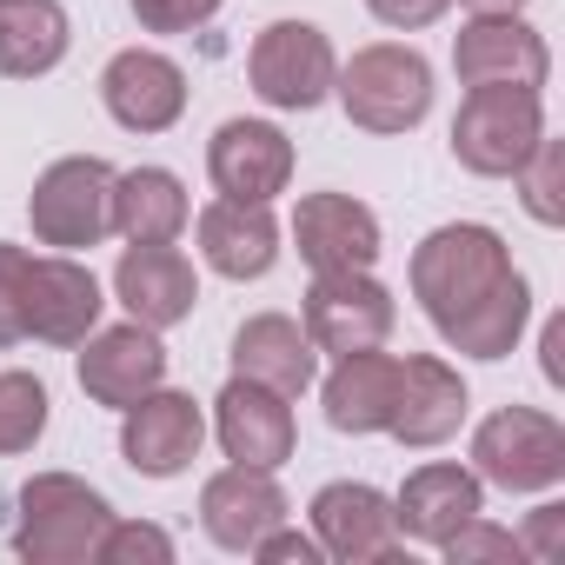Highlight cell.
<instances>
[{
  "mask_svg": "<svg viewBox=\"0 0 565 565\" xmlns=\"http://www.w3.org/2000/svg\"><path fill=\"white\" fill-rule=\"evenodd\" d=\"M545 140L539 87H466L452 114V160L479 180H512L525 153Z\"/></svg>",
  "mask_w": 565,
  "mask_h": 565,
  "instance_id": "4",
  "label": "cell"
},
{
  "mask_svg": "<svg viewBox=\"0 0 565 565\" xmlns=\"http://www.w3.org/2000/svg\"><path fill=\"white\" fill-rule=\"evenodd\" d=\"M206 173L220 186V200H279L294 186V140L273 120H226L206 140Z\"/></svg>",
  "mask_w": 565,
  "mask_h": 565,
  "instance_id": "16",
  "label": "cell"
},
{
  "mask_svg": "<svg viewBox=\"0 0 565 565\" xmlns=\"http://www.w3.org/2000/svg\"><path fill=\"white\" fill-rule=\"evenodd\" d=\"M81 347H87V353H81V393H87L94 406L127 413L134 399H147L153 386H167V347H160V333L140 327V320H127V327H94Z\"/></svg>",
  "mask_w": 565,
  "mask_h": 565,
  "instance_id": "14",
  "label": "cell"
},
{
  "mask_svg": "<svg viewBox=\"0 0 565 565\" xmlns=\"http://www.w3.org/2000/svg\"><path fill=\"white\" fill-rule=\"evenodd\" d=\"M114 300L127 307V320L167 333V327L193 320V307H200V273H193V259L173 239H147V246H127L120 253V266H114Z\"/></svg>",
  "mask_w": 565,
  "mask_h": 565,
  "instance_id": "13",
  "label": "cell"
},
{
  "mask_svg": "<svg viewBox=\"0 0 565 565\" xmlns=\"http://www.w3.org/2000/svg\"><path fill=\"white\" fill-rule=\"evenodd\" d=\"M74 28L61 0H0V74L8 81H41L67 61Z\"/></svg>",
  "mask_w": 565,
  "mask_h": 565,
  "instance_id": "25",
  "label": "cell"
},
{
  "mask_svg": "<svg viewBox=\"0 0 565 565\" xmlns=\"http://www.w3.org/2000/svg\"><path fill=\"white\" fill-rule=\"evenodd\" d=\"M233 373L253 380V386H273V393L300 399L320 380V353H313V340H307V327L294 313H253L233 333Z\"/></svg>",
  "mask_w": 565,
  "mask_h": 565,
  "instance_id": "24",
  "label": "cell"
},
{
  "mask_svg": "<svg viewBox=\"0 0 565 565\" xmlns=\"http://www.w3.org/2000/svg\"><path fill=\"white\" fill-rule=\"evenodd\" d=\"M333 94H340L353 127H366V134H413L433 114V67H426L419 47L373 41L333 74Z\"/></svg>",
  "mask_w": 565,
  "mask_h": 565,
  "instance_id": "2",
  "label": "cell"
},
{
  "mask_svg": "<svg viewBox=\"0 0 565 565\" xmlns=\"http://www.w3.org/2000/svg\"><path fill=\"white\" fill-rule=\"evenodd\" d=\"M94 565H173V539L147 519H107Z\"/></svg>",
  "mask_w": 565,
  "mask_h": 565,
  "instance_id": "29",
  "label": "cell"
},
{
  "mask_svg": "<svg viewBox=\"0 0 565 565\" xmlns=\"http://www.w3.org/2000/svg\"><path fill=\"white\" fill-rule=\"evenodd\" d=\"M300 327L313 340V353H366L386 347L399 327L393 294L373 279V266H340V273H313V287L300 300Z\"/></svg>",
  "mask_w": 565,
  "mask_h": 565,
  "instance_id": "7",
  "label": "cell"
},
{
  "mask_svg": "<svg viewBox=\"0 0 565 565\" xmlns=\"http://www.w3.org/2000/svg\"><path fill=\"white\" fill-rule=\"evenodd\" d=\"M100 279L94 266H81L74 253H41L28 259V287H21V320H28V340H47V347H81L94 327H100Z\"/></svg>",
  "mask_w": 565,
  "mask_h": 565,
  "instance_id": "11",
  "label": "cell"
},
{
  "mask_svg": "<svg viewBox=\"0 0 565 565\" xmlns=\"http://www.w3.org/2000/svg\"><path fill=\"white\" fill-rule=\"evenodd\" d=\"M512 180H519V200H525V213L539 226H565V147L552 134L525 153V167Z\"/></svg>",
  "mask_w": 565,
  "mask_h": 565,
  "instance_id": "28",
  "label": "cell"
},
{
  "mask_svg": "<svg viewBox=\"0 0 565 565\" xmlns=\"http://www.w3.org/2000/svg\"><path fill=\"white\" fill-rule=\"evenodd\" d=\"M193 220V200L180 186V173L167 167H134V173H114V233L127 246H147V239H180Z\"/></svg>",
  "mask_w": 565,
  "mask_h": 565,
  "instance_id": "26",
  "label": "cell"
},
{
  "mask_svg": "<svg viewBox=\"0 0 565 565\" xmlns=\"http://www.w3.org/2000/svg\"><path fill=\"white\" fill-rule=\"evenodd\" d=\"M472 472L499 492H552L565 479V426L539 406H499L472 433Z\"/></svg>",
  "mask_w": 565,
  "mask_h": 565,
  "instance_id": "6",
  "label": "cell"
},
{
  "mask_svg": "<svg viewBox=\"0 0 565 565\" xmlns=\"http://www.w3.org/2000/svg\"><path fill=\"white\" fill-rule=\"evenodd\" d=\"M127 8H134V21L147 34H193L226 8V0H127Z\"/></svg>",
  "mask_w": 565,
  "mask_h": 565,
  "instance_id": "30",
  "label": "cell"
},
{
  "mask_svg": "<svg viewBox=\"0 0 565 565\" xmlns=\"http://www.w3.org/2000/svg\"><path fill=\"white\" fill-rule=\"evenodd\" d=\"M452 74L459 87H545L552 54L525 14H472L452 34Z\"/></svg>",
  "mask_w": 565,
  "mask_h": 565,
  "instance_id": "10",
  "label": "cell"
},
{
  "mask_svg": "<svg viewBox=\"0 0 565 565\" xmlns=\"http://www.w3.org/2000/svg\"><path fill=\"white\" fill-rule=\"evenodd\" d=\"M193 233L220 279H266L279 259V220L266 200H213V206H200Z\"/></svg>",
  "mask_w": 565,
  "mask_h": 565,
  "instance_id": "22",
  "label": "cell"
},
{
  "mask_svg": "<svg viewBox=\"0 0 565 565\" xmlns=\"http://www.w3.org/2000/svg\"><path fill=\"white\" fill-rule=\"evenodd\" d=\"M100 107L127 134H167L186 114V74L153 47H120L100 74Z\"/></svg>",
  "mask_w": 565,
  "mask_h": 565,
  "instance_id": "17",
  "label": "cell"
},
{
  "mask_svg": "<svg viewBox=\"0 0 565 565\" xmlns=\"http://www.w3.org/2000/svg\"><path fill=\"white\" fill-rule=\"evenodd\" d=\"M413 300L466 360H505L532 320V287L512 266V246L479 220H452L413 246Z\"/></svg>",
  "mask_w": 565,
  "mask_h": 565,
  "instance_id": "1",
  "label": "cell"
},
{
  "mask_svg": "<svg viewBox=\"0 0 565 565\" xmlns=\"http://www.w3.org/2000/svg\"><path fill=\"white\" fill-rule=\"evenodd\" d=\"M565 320H545V333H539V366H545V380L552 386H565Z\"/></svg>",
  "mask_w": 565,
  "mask_h": 565,
  "instance_id": "36",
  "label": "cell"
},
{
  "mask_svg": "<svg viewBox=\"0 0 565 565\" xmlns=\"http://www.w3.org/2000/svg\"><path fill=\"white\" fill-rule=\"evenodd\" d=\"M486 512V479L472 466H452V459H433L419 472H406L399 499H393V525L413 539V545H446L466 519Z\"/></svg>",
  "mask_w": 565,
  "mask_h": 565,
  "instance_id": "18",
  "label": "cell"
},
{
  "mask_svg": "<svg viewBox=\"0 0 565 565\" xmlns=\"http://www.w3.org/2000/svg\"><path fill=\"white\" fill-rule=\"evenodd\" d=\"M446 8H452V0H366V14H373L380 28H393V34H419V28H433Z\"/></svg>",
  "mask_w": 565,
  "mask_h": 565,
  "instance_id": "34",
  "label": "cell"
},
{
  "mask_svg": "<svg viewBox=\"0 0 565 565\" xmlns=\"http://www.w3.org/2000/svg\"><path fill=\"white\" fill-rule=\"evenodd\" d=\"M294 239L300 259L313 273H340V266H373L380 259V213L353 193H307L294 213Z\"/></svg>",
  "mask_w": 565,
  "mask_h": 565,
  "instance_id": "19",
  "label": "cell"
},
{
  "mask_svg": "<svg viewBox=\"0 0 565 565\" xmlns=\"http://www.w3.org/2000/svg\"><path fill=\"white\" fill-rule=\"evenodd\" d=\"M466 426V380L439 360V353H406L399 360V406H393V439L426 452V446H446L452 433Z\"/></svg>",
  "mask_w": 565,
  "mask_h": 565,
  "instance_id": "20",
  "label": "cell"
},
{
  "mask_svg": "<svg viewBox=\"0 0 565 565\" xmlns=\"http://www.w3.org/2000/svg\"><path fill=\"white\" fill-rule=\"evenodd\" d=\"M466 8H472V14H519L525 0H466Z\"/></svg>",
  "mask_w": 565,
  "mask_h": 565,
  "instance_id": "37",
  "label": "cell"
},
{
  "mask_svg": "<svg viewBox=\"0 0 565 565\" xmlns=\"http://www.w3.org/2000/svg\"><path fill=\"white\" fill-rule=\"evenodd\" d=\"M28 220H34V239L54 246V253L100 246L114 233V167L100 153L54 160L28 193Z\"/></svg>",
  "mask_w": 565,
  "mask_h": 565,
  "instance_id": "5",
  "label": "cell"
},
{
  "mask_svg": "<svg viewBox=\"0 0 565 565\" xmlns=\"http://www.w3.org/2000/svg\"><path fill=\"white\" fill-rule=\"evenodd\" d=\"M206 446V413L193 393H173V386H153L147 399H134L120 413V459L140 472V479H180Z\"/></svg>",
  "mask_w": 565,
  "mask_h": 565,
  "instance_id": "9",
  "label": "cell"
},
{
  "mask_svg": "<svg viewBox=\"0 0 565 565\" xmlns=\"http://www.w3.org/2000/svg\"><path fill=\"white\" fill-rule=\"evenodd\" d=\"M114 505L74 479V472H34L21 486V525H14V552L28 565H87L100 532H107Z\"/></svg>",
  "mask_w": 565,
  "mask_h": 565,
  "instance_id": "3",
  "label": "cell"
},
{
  "mask_svg": "<svg viewBox=\"0 0 565 565\" xmlns=\"http://www.w3.org/2000/svg\"><path fill=\"white\" fill-rule=\"evenodd\" d=\"M333 74H340L333 41L313 21H273V28H259V41L246 54V81L273 114H313L333 94Z\"/></svg>",
  "mask_w": 565,
  "mask_h": 565,
  "instance_id": "8",
  "label": "cell"
},
{
  "mask_svg": "<svg viewBox=\"0 0 565 565\" xmlns=\"http://www.w3.org/2000/svg\"><path fill=\"white\" fill-rule=\"evenodd\" d=\"M320 406H327V426L333 433H386L393 426V406H399V353H340L327 386H320Z\"/></svg>",
  "mask_w": 565,
  "mask_h": 565,
  "instance_id": "23",
  "label": "cell"
},
{
  "mask_svg": "<svg viewBox=\"0 0 565 565\" xmlns=\"http://www.w3.org/2000/svg\"><path fill=\"white\" fill-rule=\"evenodd\" d=\"M253 558H266V565H320L327 552H320V539H313V532H294L287 519H279L273 532H259V539H253Z\"/></svg>",
  "mask_w": 565,
  "mask_h": 565,
  "instance_id": "33",
  "label": "cell"
},
{
  "mask_svg": "<svg viewBox=\"0 0 565 565\" xmlns=\"http://www.w3.org/2000/svg\"><path fill=\"white\" fill-rule=\"evenodd\" d=\"M47 413H54V399L34 373H0V459L34 452L47 433Z\"/></svg>",
  "mask_w": 565,
  "mask_h": 565,
  "instance_id": "27",
  "label": "cell"
},
{
  "mask_svg": "<svg viewBox=\"0 0 565 565\" xmlns=\"http://www.w3.org/2000/svg\"><path fill=\"white\" fill-rule=\"evenodd\" d=\"M287 519V492L259 466H226L200 486V525L220 552H253L259 532H273Z\"/></svg>",
  "mask_w": 565,
  "mask_h": 565,
  "instance_id": "21",
  "label": "cell"
},
{
  "mask_svg": "<svg viewBox=\"0 0 565 565\" xmlns=\"http://www.w3.org/2000/svg\"><path fill=\"white\" fill-rule=\"evenodd\" d=\"M558 539H565V505H539V512L525 519V532H519V552H525V558H552Z\"/></svg>",
  "mask_w": 565,
  "mask_h": 565,
  "instance_id": "35",
  "label": "cell"
},
{
  "mask_svg": "<svg viewBox=\"0 0 565 565\" xmlns=\"http://www.w3.org/2000/svg\"><path fill=\"white\" fill-rule=\"evenodd\" d=\"M313 539L327 558L340 565H373L399 552V525H393V499L366 479H333L313 492Z\"/></svg>",
  "mask_w": 565,
  "mask_h": 565,
  "instance_id": "15",
  "label": "cell"
},
{
  "mask_svg": "<svg viewBox=\"0 0 565 565\" xmlns=\"http://www.w3.org/2000/svg\"><path fill=\"white\" fill-rule=\"evenodd\" d=\"M28 246H8L0 239V347H21L28 340V320H21V287H28Z\"/></svg>",
  "mask_w": 565,
  "mask_h": 565,
  "instance_id": "31",
  "label": "cell"
},
{
  "mask_svg": "<svg viewBox=\"0 0 565 565\" xmlns=\"http://www.w3.org/2000/svg\"><path fill=\"white\" fill-rule=\"evenodd\" d=\"M439 552H446L452 565H479V558H525V552H519V539H512L505 525H486V519H466Z\"/></svg>",
  "mask_w": 565,
  "mask_h": 565,
  "instance_id": "32",
  "label": "cell"
},
{
  "mask_svg": "<svg viewBox=\"0 0 565 565\" xmlns=\"http://www.w3.org/2000/svg\"><path fill=\"white\" fill-rule=\"evenodd\" d=\"M213 439L233 466H259V472H279L300 446V426H294V406L287 393L273 386H253V380H226L220 399H213Z\"/></svg>",
  "mask_w": 565,
  "mask_h": 565,
  "instance_id": "12",
  "label": "cell"
}]
</instances>
